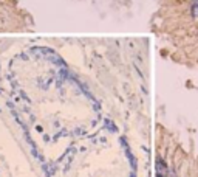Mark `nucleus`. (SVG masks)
<instances>
[{
  "mask_svg": "<svg viewBox=\"0 0 198 177\" xmlns=\"http://www.w3.org/2000/svg\"><path fill=\"white\" fill-rule=\"evenodd\" d=\"M194 2H198V0H194Z\"/></svg>",
  "mask_w": 198,
  "mask_h": 177,
  "instance_id": "f03ea898",
  "label": "nucleus"
},
{
  "mask_svg": "<svg viewBox=\"0 0 198 177\" xmlns=\"http://www.w3.org/2000/svg\"><path fill=\"white\" fill-rule=\"evenodd\" d=\"M191 13H192V17H198V2H195L194 5H192V8H191Z\"/></svg>",
  "mask_w": 198,
  "mask_h": 177,
  "instance_id": "f257e3e1",
  "label": "nucleus"
}]
</instances>
